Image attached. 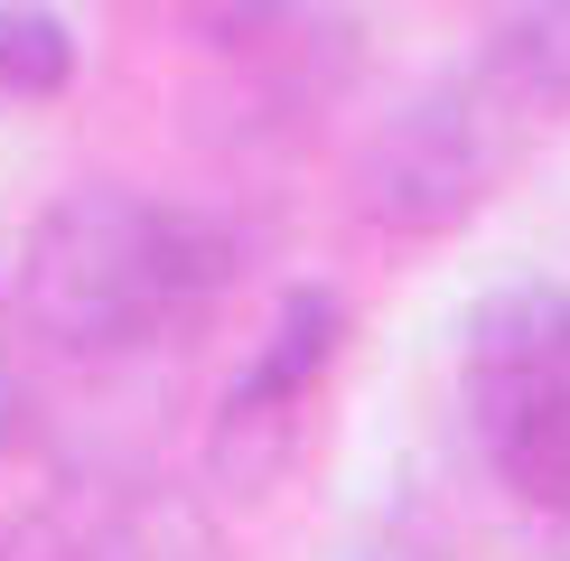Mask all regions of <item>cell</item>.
I'll use <instances>...</instances> for the list:
<instances>
[{"label": "cell", "mask_w": 570, "mask_h": 561, "mask_svg": "<svg viewBox=\"0 0 570 561\" xmlns=\"http://www.w3.org/2000/svg\"><path fill=\"white\" fill-rule=\"evenodd\" d=\"M234 280L225 225L131 187H76L29 225L19 318L66 365H131L197 327Z\"/></svg>", "instance_id": "cell-1"}, {"label": "cell", "mask_w": 570, "mask_h": 561, "mask_svg": "<svg viewBox=\"0 0 570 561\" xmlns=\"http://www.w3.org/2000/svg\"><path fill=\"white\" fill-rule=\"evenodd\" d=\"M47 561H225V533L169 486H131V496L94 505Z\"/></svg>", "instance_id": "cell-4"}, {"label": "cell", "mask_w": 570, "mask_h": 561, "mask_svg": "<svg viewBox=\"0 0 570 561\" xmlns=\"http://www.w3.org/2000/svg\"><path fill=\"white\" fill-rule=\"evenodd\" d=\"M76 85V29L38 0H0V104H47Z\"/></svg>", "instance_id": "cell-7"}, {"label": "cell", "mask_w": 570, "mask_h": 561, "mask_svg": "<svg viewBox=\"0 0 570 561\" xmlns=\"http://www.w3.org/2000/svg\"><path fill=\"white\" fill-rule=\"evenodd\" d=\"M533 112L514 104L487 66L431 85L421 104H402L355 159V206L384 234H459L478 206L505 187V169L524 159Z\"/></svg>", "instance_id": "cell-3"}, {"label": "cell", "mask_w": 570, "mask_h": 561, "mask_svg": "<svg viewBox=\"0 0 570 561\" xmlns=\"http://www.w3.org/2000/svg\"><path fill=\"white\" fill-rule=\"evenodd\" d=\"M478 66L533 112V131L561 122L570 112V0H505V19L487 29Z\"/></svg>", "instance_id": "cell-5"}, {"label": "cell", "mask_w": 570, "mask_h": 561, "mask_svg": "<svg viewBox=\"0 0 570 561\" xmlns=\"http://www.w3.org/2000/svg\"><path fill=\"white\" fill-rule=\"evenodd\" d=\"M337 299L327 291H291L281 299V318H272V337H263V356L244 365V384H234V421H272V412H291L308 384L327 374V356H337Z\"/></svg>", "instance_id": "cell-6"}, {"label": "cell", "mask_w": 570, "mask_h": 561, "mask_svg": "<svg viewBox=\"0 0 570 561\" xmlns=\"http://www.w3.org/2000/svg\"><path fill=\"white\" fill-rule=\"evenodd\" d=\"M459 393L478 459L542 514H570V291L505 280L468 309Z\"/></svg>", "instance_id": "cell-2"}]
</instances>
